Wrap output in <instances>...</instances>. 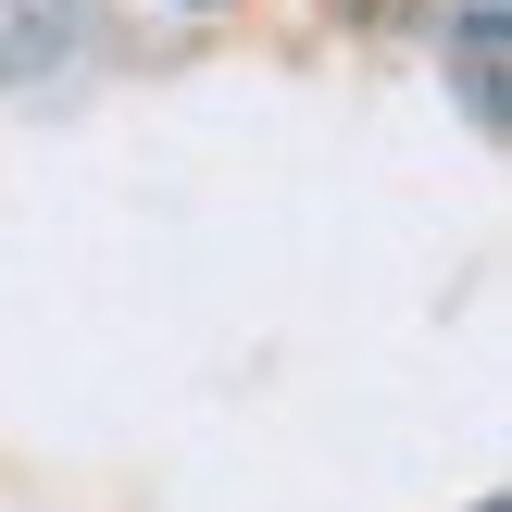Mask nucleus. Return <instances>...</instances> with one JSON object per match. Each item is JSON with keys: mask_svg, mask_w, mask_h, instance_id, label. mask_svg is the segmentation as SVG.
Segmentation results:
<instances>
[{"mask_svg": "<svg viewBox=\"0 0 512 512\" xmlns=\"http://www.w3.org/2000/svg\"><path fill=\"white\" fill-rule=\"evenodd\" d=\"M188 13H213V0H188Z\"/></svg>", "mask_w": 512, "mask_h": 512, "instance_id": "obj_3", "label": "nucleus"}, {"mask_svg": "<svg viewBox=\"0 0 512 512\" xmlns=\"http://www.w3.org/2000/svg\"><path fill=\"white\" fill-rule=\"evenodd\" d=\"M75 50H88V0H0V100L50 88Z\"/></svg>", "mask_w": 512, "mask_h": 512, "instance_id": "obj_1", "label": "nucleus"}, {"mask_svg": "<svg viewBox=\"0 0 512 512\" xmlns=\"http://www.w3.org/2000/svg\"><path fill=\"white\" fill-rule=\"evenodd\" d=\"M500 63H512V0H450V88L475 138H500Z\"/></svg>", "mask_w": 512, "mask_h": 512, "instance_id": "obj_2", "label": "nucleus"}]
</instances>
